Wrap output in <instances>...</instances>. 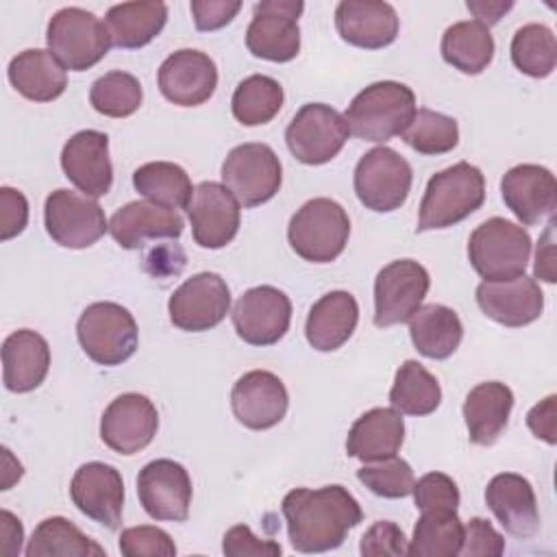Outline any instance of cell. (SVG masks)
I'll return each mask as SVG.
<instances>
[{"label": "cell", "instance_id": "obj_43", "mask_svg": "<svg viewBox=\"0 0 557 557\" xmlns=\"http://www.w3.org/2000/svg\"><path fill=\"white\" fill-rule=\"evenodd\" d=\"M403 141L420 154H446L459 144L457 120L431 109H418Z\"/></svg>", "mask_w": 557, "mask_h": 557}, {"label": "cell", "instance_id": "obj_51", "mask_svg": "<svg viewBox=\"0 0 557 557\" xmlns=\"http://www.w3.org/2000/svg\"><path fill=\"white\" fill-rule=\"evenodd\" d=\"M194 26L202 33L218 30L233 22V17L239 13L242 2L239 0H191L189 4Z\"/></svg>", "mask_w": 557, "mask_h": 557}, {"label": "cell", "instance_id": "obj_38", "mask_svg": "<svg viewBox=\"0 0 557 557\" xmlns=\"http://www.w3.org/2000/svg\"><path fill=\"white\" fill-rule=\"evenodd\" d=\"M133 187L150 202L181 209L187 207L194 187L189 174L172 161H150L133 172Z\"/></svg>", "mask_w": 557, "mask_h": 557}, {"label": "cell", "instance_id": "obj_54", "mask_svg": "<svg viewBox=\"0 0 557 557\" xmlns=\"http://www.w3.org/2000/svg\"><path fill=\"white\" fill-rule=\"evenodd\" d=\"M0 555L4 557H15L22 550V540H24V527L20 518H15L9 509L0 511Z\"/></svg>", "mask_w": 557, "mask_h": 557}, {"label": "cell", "instance_id": "obj_12", "mask_svg": "<svg viewBox=\"0 0 557 557\" xmlns=\"http://www.w3.org/2000/svg\"><path fill=\"white\" fill-rule=\"evenodd\" d=\"M431 278L422 263L396 259L383 265L374 278V326L405 324L420 309Z\"/></svg>", "mask_w": 557, "mask_h": 557}, {"label": "cell", "instance_id": "obj_55", "mask_svg": "<svg viewBox=\"0 0 557 557\" xmlns=\"http://www.w3.org/2000/svg\"><path fill=\"white\" fill-rule=\"evenodd\" d=\"M468 11L476 17L479 24L483 26H494L500 22V17L513 9L511 0H468L466 2Z\"/></svg>", "mask_w": 557, "mask_h": 557}, {"label": "cell", "instance_id": "obj_42", "mask_svg": "<svg viewBox=\"0 0 557 557\" xmlns=\"http://www.w3.org/2000/svg\"><path fill=\"white\" fill-rule=\"evenodd\" d=\"M141 83L137 76L113 70L94 81L89 89L91 107L107 117H128L141 107Z\"/></svg>", "mask_w": 557, "mask_h": 557}, {"label": "cell", "instance_id": "obj_20", "mask_svg": "<svg viewBox=\"0 0 557 557\" xmlns=\"http://www.w3.org/2000/svg\"><path fill=\"white\" fill-rule=\"evenodd\" d=\"M159 91L176 107H198L207 102L218 87V67L213 59L194 48L172 52L157 72Z\"/></svg>", "mask_w": 557, "mask_h": 557}, {"label": "cell", "instance_id": "obj_6", "mask_svg": "<svg viewBox=\"0 0 557 557\" xmlns=\"http://www.w3.org/2000/svg\"><path fill=\"white\" fill-rule=\"evenodd\" d=\"M76 337L83 352L98 366H120L128 361L139 342L133 313L111 300L91 302L76 322Z\"/></svg>", "mask_w": 557, "mask_h": 557}, {"label": "cell", "instance_id": "obj_21", "mask_svg": "<svg viewBox=\"0 0 557 557\" xmlns=\"http://www.w3.org/2000/svg\"><path fill=\"white\" fill-rule=\"evenodd\" d=\"M289 396L285 383L268 370L242 374L231 389V407L239 424L252 431L276 426L287 413Z\"/></svg>", "mask_w": 557, "mask_h": 557}, {"label": "cell", "instance_id": "obj_45", "mask_svg": "<svg viewBox=\"0 0 557 557\" xmlns=\"http://www.w3.org/2000/svg\"><path fill=\"white\" fill-rule=\"evenodd\" d=\"M413 500L420 511H457L459 487L444 472H426L413 483Z\"/></svg>", "mask_w": 557, "mask_h": 557}, {"label": "cell", "instance_id": "obj_16", "mask_svg": "<svg viewBox=\"0 0 557 557\" xmlns=\"http://www.w3.org/2000/svg\"><path fill=\"white\" fill-rule=\"evenodd\" d=\"M191 494L189 472L174 459H154L137 474V496L152 520L185 522Z\"/></svg>", "mask_w": 557, "mask_h": 557}, {"label": "cell", "instance_id": "obj_19", "mask_svg": "<svg viewBox=\"0 0 557 557\" xmlns=\"http://www.w3.org/2000/svg\"><path fill=\"white\" fill-rule=\"evenodd\" d=\"M70 496L76 509L94 522L115 531L122 522L124 481L117 468L102 461L83 463L70 483Z\"/></svg>", "mask_w": 557, "mask_h": 557}, {"label": "cell", "instance_id": "obj_14", "mask_svg": "<svg viewBox=\"0 0 557 557\" xmlns=\"http://www.w3.org/2000/svg\"><path fill=\"white\" fill-rule=\"evenodd\" d=\"M231 309V289L215 272H198L187 278L168 300L170 322L187 333L218 326Z\"/></svg>", "mask_w": 557, "mask_h": 557}, {"label": "cell", "instance_id": "obj_30", "mask_svg": "<svg viewBox=\"0 0 557 557\" xmlns=\"http://www.w3.org/2000/svg\"><path fill=\"white\" fill-rule=\"evenodd\" d=\"M405 440L403 413L394 407H374L361 413L346 437L348 457L368 461H379L394 457Z\"/></svg>", "mask_w": 557, "mask_h": 557}, {"label": "cell", "instance_id": "obj_40", "mask_svg": "<svg viewBox=\"0 0 557 557\" xmlns=\"http://www.w3.org/2000/svg\"><path fill=\"white\" fill-rule=\"evenodd\" d=\"M285 94L276 78L265 74H252L237 83L231 98V111L239 124L261 126L278 115Z\"/></svg>", "mask_w": 557, "mask_h": 557}, {"label": "cell", "instance_id": "obj_53", "mask_svg": "<svg viewBox=\"0 0 557 557\" xmlns=\"http://www.w3.org/2000/svg\"><path fill=\"white\" fill-rule=\"evenodd\" d=\"M533 274H535V278L555 283V218H550L546 231L542 233V237L537 242Z\"/></svg>", "mask_w": 557, "mask_h": 557}, {"label": "cell", "instance_id": "obj_25", "mask_svg": "<svg viewBox=\"0 0 557 557\" xmlns=\"http://www.w3.org/2000/svg\"><path fill=\"white\" fill-rule=\"evenodd\" d=\"M485 503L509 535L529 540L540 531L537 498L533 485L522 474H496L485 487Z\"/></svg>", "mask_w": 557, "mask_h": 557}, {"label": "cell", "instance_id": "obj_4", "mask_svg": "<svg viewBox=\"0 0 557 557\" xmlns=\"http://www.w3.org/2000/svg\"><path fill=\"white\" fill-rule=\"evenodd\" d=\"M531 257V235L524 226L490 218L468 239V259L483 281H509L524 274Z\"/></svg>", "mask_w": 557, "mask_h": 557}, {"label": "cell", "instance_id": "obj_49", "mask_svg": "<svg viewBox=\"0 0 557 557\" xmlns=\"http://www.w3.org/2000/svg\"><path fill=\"white\" fill-rule=\"evenodd\" d=\"M222 553L226 557H276L283 548L274 540L257 537L250 527L235 524L222 537Z\"/></svg>", "mask_w": 557, "mask_h": 557}, {"label": "cell", "instance_id": "obj_3", "mask_svg": "<svg viewBox=\"0 0 557 557\" xmlns=\"http://www.w3.org/2000/svg\"><path fill=\"white\" fill-rule=\"evenodd\" d=\"M483 172L468 161H459L429 178L420 202L416 231L424 233L455 226L468 215H472L483 205Z\"/></svg>", "mask_w": 557, "mask_h": 557}, {"label": "cell", "instance_id": "obj_23", "mask_svg": "<svg viewBox=\"0 0 557 557\" xmlns=\"http://www.w3.org/2000/svg\"><path fill=\"white\" fill-rule=\"evenodd\" d=\"M500 196L522 226H533L542 218L553 215L557 207V181L544 165L520 163L503 174Z\"/></svg>", "mask_w": 557, "mask_h": 557}, {"label": "cell", "instance_id": "obj_34", "mask_svg": "<svg viewBox=\"0 0 557 557\" xmlns=\"http://www.w3.org/2000/svg\"><path fill=\"white\" fill-rule=\"evenodd\" d=\"M409 337L416 350L426 359H448L461 344L463 324L455 309L429 302L409 318Z\"/></svg>", "mask_w": 557, "mask_h": 557}, {"label": "cell", "instance_id": "obj_26", "mask_svg": "<svg viewBox=\"0 0 557 557\" xmlns=\"http://www.w3.org/2000/svg\"><path fill=\"white\" fill-rule=\"evenodd\" d=\"M398 15L383 0H342L335 7V28L339 37L363 50H379L396 41Z\"/></svg>", "mask_w": 557, "mask_h": 557}, {"label": "cell", "instance_id": "obj_18", "mask_svg": "<svg viewBox=\"0 0 557 557\" xmlns=\"http://www.w3.org/2000/svg\"><path fill=\"white\" fill-rule=\"evenodd\" d=\"M159 429V413L152 400L137 392L120 394L100 418V440L120 455L144 450Z\"/></svg>", "mask_w": 557, "mask_h": 557}, {"label": "cell", "instance_id": "obj_31", "mask_svg": "<svg viewBox=\"0 0 557 557\" xmlns=\"http://www.w3.org/2000/svg\"><path fill=\"white\" fill-rule=\"evenodd\" d=\"M513 409V392L500 381L474 385L463 400V422L468 437L476 446H492L507 429Z\"/></svg>", "mask_w": 557, "mask_h": 557}, {"label": "cell", "instance_id": "obj_33", "mask_svg": "<svg viewBox=\"0 0 557 557\" xmlns=\"http://www.w3.org/2000/svg\"><path fill=\"white\" fill-rule=\"evenodd\" d=\"M168 22V4L159 0L113 4L104 15L111 46L135 50L148 46Z\"/></svg>", "mask_w": 557, "mask_h": 557}, {"label": "cell", "instance_id": "obj_44", "mask_svg": "<svg viewBox=\"0 0 557 557\" xmlns=\"http://www.w3.org/2000/svg\"><path fill=\"white\" fill-rule=\"evenodd\" d=\"M357 479L376 496L383 498H405L413 492V470L400 457H387L379 461H368L357 470Z\"/></svg>", "mask_w": 557, "mask_h": 557}, {"label": "cell", "instance_id": "obj_28", "mask_svg": "<svg viewBox=\"0 0 557 557\" xmlns=\"http://www.w3.org/2000/svg\"><path fill=\"white\" fill-rule=\"evenodd\" d=\"M48 370L50 346L37 331L20 329L2 342V383L9 392L26 394L37 389Z\"/></svg>", "mask_w": 557, "mask_h": 557}, {"label": "cell", "instance_id": "obj_24", "mask_svg": "<svg viewBox=\"0 0 557 557\" xmlns=\"http://www.w3.org/2000/svg\"><path fill=\"white\" fill-rule=\"evenodd\" d=\"M479 309L503 326H527L544 311V294L535 278L516 276L509 281H483L476 287Z\"/></svg>", "mask_w": 557, "mask_h": 557}, {"label": "cell", "instance_id": "obj_48", "mask_svg": "<svg viewBox=\"0 0 557 557\" xmlns=\"http://www.w3.org/2000/svg\"><path fill=\"white\" fill-rule=\"evenodd\" d=\"M505 553L503 535L485 518H470L463 524V544L459 555L463 557H498Z\"/></svg>", "mask_w": 557, "mask_h": 557}, {"label": "cell", "instance_id": "obj_2", "mask_svg": "<svg viewBox=\"0 0 557 557\" xmlns=\"http://www.w3.org/2000/svg\"><path fill=\"white\" fill-rule=\"evenodd\" d=\"M416 111L411 87L398 81H379L350 100L344 117L350 135L357 139L385 144L407 131Z\"/></svg>", "mask_w": 557, "mask_h": 557}, {"label": "cell", "instance_id": "obj_7", "mask_svg": "<svg viewBox=\"0 0 557 557\" xmlns=\"http://www.w3.org/2000/svg\"><path fill=\"white\" fill-rule=\"evenodd\" d=\"M46 44L65 70L85 72L107 57L111 37L96 13L81 7H65L50 17Z\"/></svg>", "mask_w": 557, "mask_h": 557}, {"label": "cell", "instance_id": "obj_1", "mask_svg": "<svg viewBox=\"0 0 557 557\" xmlns=\"http://www.w3.org/2000/svg\"><path fill=\"white\" fill-rule=\"evenodd\" d=\"M281 511L289 544L298 553H326L342 546L348 531L363 518L357 498L344 485L296 487L285 494Z\"/></svg>", "mask_w": 557, "mask_h": 557}, {"label": "cell", "instance_id": "obj_47", "mask_svg": "<svg viewBox=\"0 0 557 557\" xmlns=\"http://www.w3.org/2000/svg\"><path fill=\"white\" fill-rule=\"evenodd\" d=\"M359 553L363 557H403L407 555V537L392 520H376L361 537Z\"/></svg>", "mask_w": 557, "mask_h": 557}, {"label": "cell", "instance_id": "obj_36", "mask_svg": "<svg viewBox=\"0 0 557 557\" xmlns=\"http://www.w3.org/2000/svg\"><path fill=\"white\" fill-rule=\"evenodd\" d=\"M104 557L107 550L63 516L44 518L26 546V557Z\"/></svg>", "mask_w": 557, "mask_h": 557}, {"label": "cell", "instance_id": "obj_46", "mask_svg": "<svg viewBox=\"0 0 557 557\" xmlns=\"http://www.w3.org/2000/svg\"><path fill=\"white\" fill-rule=\"evenodd\" d=\"M120 553L126 557H172L176 555V544L168 531L152 524H139L122 531Z\"/></svg>", "mask_w": 557, "mask_h": 557}, {"label": "cell", "instance_id": "obj_39", "mask_svg": "<svg viewBox=\"0 0 557 557\" xmlns=\"http://www.w3.org/2000/svg\"><path fill=\"white\" fill-rule=\"evenodd\" d=\"M463 544V522L457 511H422L407 544L411 557H455Z\"/></svg>", "mask_w": 557, "mask_h": 557}, {"label": "cell", "instance_id": "obj_52", "mask_svg": "<svg viewBox=\"0 0 557 557\" xmlns=\"http://www.w3.org/2000/svg\"><path fill=\"white\" fill-rule=\"evenodd\" d=\"M557 396L550 394L544 400H540L535 407L527 413V426L537 440H544L546 444H557Z\"/></svg>", "mask_w": 557, "mask_h": 557}, {"label": "cell", "instance_id": "obj_41", "mask_svg": "<svg viewBox=\"0 0 557 557\" xmlns=\"http://www.w3.org/2000/svg\"><path fill=\"white\" fill-rule=\"evenodd\" d=\"M511 61L516 70L531 78H546L557 63V41L548 26L531 22L516 30L511 39Z\"/></svg>", "mask_w": 557, "mask_h": 557}, {"label": "cell", "instance_id": "obj_9", "mask_svg": "<svg viewBox=\"0 0 557 557\" xmlns=\"http://www.w3.org/2000/svg\"><path fill=\"white\" fill-rule=\"evenodd\" d=\"M281 183L283 168L268 144H239L222 163V185L248 209L272 200L281 189Z\"/></svg>", "mask_w": 557, "mask_h": 557}, {"label": "cell", "instance_id": "obj_5", "mask_svg": "<svg viewBox=\"0 0 557 557\" xmlns=\"http://www.w3.org/2000/svg\"><path fill=\"white\" fill-rule=\"evenodd\" d=\"M350 235V218L346 209L331 198L307 200L287 224V242L292 250L311 263L335 261Z\"/></svg>", "mask_w": 557, "mask_h": 557}, {"label": "cell", "instance_id": "obj_17", "mask_svg": "<svg viewBox=\"0 0 557 557\" xmlns=\"http://www.w3.org/2000/svg\"><path fill=\"white\" fill-rule=\"evenodd\" d=\"M185 209L191 222L194 242L200 248L218 250L235 239L239 231L242 209L237 198L222 183H198Z\"/></svg>", "mask_w": 557, "mask_h": 557}, {"label": "cell", "instance_id": "obj_50", "mask_svg": "<svg viewBox=\"0 0 557 557\" xmlns=\"http://www.w3.org/2000/svg\"><path fill=\"white\" fill-rule=\"evenodd\" d=\"M28 224V200L22 191L2 185L0 187V239L7 242L20 235Z\"/></svg>", "mask_w": 557, "mask_h": 557}, {"label": "cell", "instance_id": "obj_35", "mask_svg": "<svg viewBox=\"0 0 557 557\" xmlns=\"http://www.w3.org/2000/svg\"><path fill=\"white\" fill-rule=\"evenodd\" d=\"M442 59L461 74L476 76L494 59V37L487 26L476 20H463L450 24L440 44Z\"/></svg>", "mask_w": 557, "mask_h": 557}, {"label": "cell", "instance_id": "obj_11", "mask_svg": "<svg viewBox=\"0 0 557 557\" xmlns=\"http://www.w3.org/2000/svg\"><path fill=\"white\" fill-rule=\"evenodd\" d=\"M305 11L300 0H263L255 4L246 30V48L252 57L287 63L300 52L298 17Z\"/></svg>", "mask_w": 557, "mask_h": 557}, {"label": "cell", "instance_id": "obj_10", "mask_svg": "<svg viewBox=\"0 0 557 557\" xmlns=\"http://www.w3.org/2000/svg\"><path fill=\"white\" fill-rule=\"evenodd\" d=\"M348 135L346 117L324 102L302 104L285 128L289 152L305 165H322L335 159Z\"/></svg>", "mask_w": 557, "mask_h": 557}, {"label": "cell", "instance_id": "obj_13", "mask_svg": "<svg viewBox=\"0 0 557 557\" xmlns=\"http://www.w3.org/2000/svg\"><path fill=\"white\" fill-rule=\"evenodd\" d=\"M44 224L54 244L72 250L89 248L109 231V222L96 198L70 189L48 194Z\"/></svg>", "mask_w": 557, "mask_h": 557}, {"label": "cell", "instance_id": "obj_29", "mask_svg": "<svg viewBox=\"0 0 557 557\" xmlns=\"http://www.w3.org/2000/svg\"><path fill=\"white\" fill-rule=\"evenodd\" d=\"M359 322V305L350 292L335 289L320 296L305 322V337L311 348L333 352L342 348L355 333Z\"/></svg>", "mask_w": 557, "mask_h": 557}, {"label": "cell", "instance_id": "obj_27", "mask_svg": "<svg viewBox=\"0 0 557 557\" xmlns=\"http://www.w3.org/2000/svg\"><path fill=\"white\" fill-rule=\"evenodd\" d=\"M183 226V218L176 209L150 200L126 202L109 220L111 237L126 250H137L148 239H176L181 237Z\"/></svg>", "mask_w": 557, "mask_h": 557}, {"label": "cell", "instance_id": "obj_8", "mask_svg": "<svg viewBox=\"0 0 557 557\" xmlns=\"http://www.w3.org/2000/svg\"><path fill=\"white\" fill-rule=\"evenodd\" d=\"M413 183L411 165L389 146L368 150L355 168L352 185L359 202L376 213H389L405 205Z\"/></svg>", "mask_w": 557, "mask_h": 557}, {"label": "cell", "instance_id": "obj_15", "mask_svg": "<svg viewBox=\"0 0 557 557\" xmlns=\"http://www.w3.org/2000/svg\"><path fill=\"white\" fill-rule=\"evenodd\" d=\"M231 318L239 339L250 346H272L289 329L292 300L272 285L250 287L237 298Z\"/></svg>", "mask_w": 557, "mask_h": 557}, {"label": "cell", "instance_id": "obj_32", "mask_svg": "<svg viewBox=\"0 0 557 557\" xmlns=\"http://www.w3.org/2000/svg\"><path fill=\"white\" fill-rule=\"evenodd\" d=\"M13 89L33 102H52L67 87V72L59 59L44 48L17 52L7 67Z\"/></svg>", "mask_w": 557, "mask_h": 557}, {"label": "cell", "instance_id": "obj_22", "mask_svg": "<svg viewBox=\"0 0 557 557\" xmlns=\"http://www.w3.org/2000/svg\"><path fill=\"white\" fill-rule=\"evenodd\" d=\"M61 168L70 183L89 198L107 196L113 185L109 137L87 128L74 133L61 150Z\"/></svg>", "mask_w": 557, "mask_h": 557}, {"label": "cell", "instance_id": "obj_37", "mask_svg": "<svg viewBox=\"0 0 557 557\" xmlns=\"http://www.w3.org/2000/svg\"><path fill=\"white\" fill-rule=\"evenodd\" d=\"M442 403V387L437 379L416 359H407L394 376L389 389V405L407 416H429Z\"/></svg>", "mask_w": 557, "mask_h": 557}]
</instances>
